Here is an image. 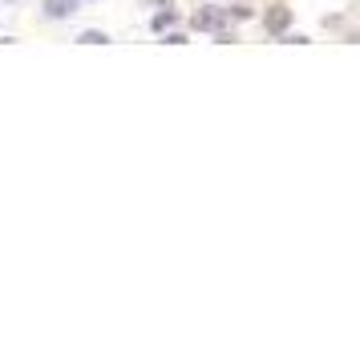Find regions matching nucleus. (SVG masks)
Instances as JSON below:
<instances>
[{
  "label": "nucleus",
  "mask_w": 360,
  "mask_h": 348,
  "mask_svg": "<svg viewBox=\"0 0 360 348\" xmlns=\"http://www.w3.org/2000/svg\"><path fill=\"white\" fill-rule=\"evenodd\" d=\"M77 8V0H45V13H49L53 20H61V17H69Z\"/></svg>",
  "instance_id": "1"
},
{
  "label": "nucleus",
  "mask_w": 360,
  "mask_h": 348,
  "mask_svg": "<svg viewBox=\"0 0 360 348\" xmlns=\"http://www.w3.org/2000/svg\"><path fill=\"white\" fill-rule=\"evenodd\" d=\"M219 20H223L219 8H202V13H195V29H219Z\"/></svg>",
  "instance_id": "2"
},
{
  "label": "nucleus",
  "mask_w": 360,
  "mask_h": 348,
  "mask_svg": "<svg viewBox=\"0 0 360 348\" xmlns=\"http://www.w3.org/2000/svg\"><path fill=\"white\" fill-rule=\"evenodd\" d=\"M288 20H292V13H288V8H283V4H276V8H271V13H267V29H288Z\"/></svg>",
  "instance_id": "3"
},
{
  "label": "nucleus",
  "mask_w": 360,
  "mask_h": 348,
  "mask_svg": "<svg viewBox=\"0 0 360 348\" xmlns=\"http://www.w3.org/2000/svg\"><path fill=\"white\" fill-rule=\"evenodd\" d=\"M166 25H174V13H170V8H166V13H158V17H154V29H158V33H162Z\"/></svg>",
  "instance_id": "4"
},
{
  "label": "nucleus",
  "mask_w": 360,
  "mask_h": 348,
  "mask_svg": "<svg viewBox=\"0 0 360 348\" xmlns=\"http://www.w3.org/2000/svg\"><path fill=\"white\" fill-rule=\"evenodd\" d=\"M82 45H105V33H82Z\"/></svg>",
  "instance_id": "5"
},
{
  "label": "nucleus",
  "mask_w": 360,
  "mask_h": 348,
  "mask_svg": "<svg viewBox=\"0 0 360 348\" xmlns=\"http://www.w3.org/2000/svg\"><path fill=\"white\" fill-rule=\"evenodd\" d=\"M158 4H170V0H158Z\"/></svg>",
  "instance_id": "6"
}]
</instances>
